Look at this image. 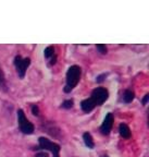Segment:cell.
<instances>
[{
    "instance_id": "1",
    "label": "cell",
    "mask_w": 149,
    "mask_h": 157,
    "mask_svg": "<svg viewBox=\"0 0 149 157\" xmlns=\"http://www.w3.org/2000/svg\"><path fill=\"white\" fill-rule=\"evenodd\" d=\"M109 98V92L105 87H96L93 90L91 97L81 101V108L84 113H88L93 111L96 107L101 106Z\"/></svg>"
},
{
    "instance_id": "2",
    "label": "cell",
    "mask_w": 149,
    "mask_h": 157,
    "mask_svg": "<svg viewBox=\"0 0 149 157\" xmlns=\"http://www.w3.org/2000/svg\"><path fill=\"white\" fill-rule=\"evenodd\" d=\"M81 76H82L81 67L76 66V64L70 67L68 69V72H66L65 85H64L63 88L64 93H71L78 84V82L81 80Z\"/></svg>"
},
{
    "instance_id": "3",
    "label": "cell",
    "mask_w": 149,
    "mask_h": 157,
    "mask_svg": "<svg viewBox=\"0 0 149 157\" xmlns=\"http://www.w3.org/2000/svg\"><path fill=\"white\" fill-rule=\"evenodd\" d=\"M38 151H47L50 152L52 154V157H60V151L61 147L58 143H54L52 141H50L49 139L44 136H40L38 139V148H36Z\"/></svg>"
},
{
    "instance_id": "4",
    "label": "cell",
    "mask_w": 149,
    "mask_h": 157,
    "mask_svg": "<svg viewBox=\"0 0 149 157\" xmlns=\"http://www.w3.org/2000/svg\"><path fill=\"white\" fill-rule=\"evenodd\" d=\"M17 124H19L20 131H21L23 134H27V135L33 134L35 130V127L26 118L23 109H19V110H17Z\"/></svg>"
},
{
    "instance_id": "5",
    "label": "cell",
    "mask_w": 149,
    "mask_h": 157,
    "mask_svg": "<svg viewBox=\"0 0 149 157\" xmlns=\"http://www.w3.org/2000/svg\"><path fill=\"white\" fill-rule=\"evenodd\" d=\"M31 64V59L29 58H22L21 56H15L14 58V66L17 69V75L20 78H24L25 73H26L27 68Z\"/></svg>"
},
{
    "instance_id": "6",
    "label": "cell",
    "mask_w": 149,
    "mask_h": 157,
    "mask_svg": "<svg viewBox=\"0 0 149 157\" xmlns=\"http://www.w3.org/2000/svg\"><path fill=\"white\" fill-rule=\"evenodd\" d=\"M113 122H114V117H113V115L111 113H108L100 125V132L102 133L103 135L110 134L111 130H112V127H113Z\"/></svg>"
},
{
    "instance_id": "7",
    "label": "cell",
    "mask_w": 149,
    "mask_h": 157,
    "mask_svg": "<svg viewBox=\"0 0 149 157\" xmlns=\"http://www.w3.org/2000/svg\"><path fill=\"white\" fill-rule=\"evenodd\" d=\"M43 129H44L47 133H49V134L52 135V136H54V137H59L60 136V133H61L60 129H59L54 122H51V121L44 123V124H43Z\"/></svg>"
},
{
    "instance_id": "8",
    "label": "cell",
    "mask_w": 149,
    "mask_h": 157,
    "mask_svg": "<svg viewBox=\"0 0 149 157\" xmlns=\"http://www.w3.org/2000/svg\"><path fill=\"white\" fill-rule=\"evenodd\" d=\"M44 56L46 59H49V66H54L57 61V56L54 52V46H48L45 48L44 50Z\"/></svg>"
},
{
    "instance_id": "9",
    "label": "cell",
    "mask_w": 149,
    "mask_h": 157,
    "mask_svg": "<svg viewBox=\"0 0 149 157\" xmlns=\"http://www.w3.org/2000/svg\"><path fill=\"white\" fill-rule=\"evenodd\" d=\"M83 140H84V144L86 147L93 150L95 147V142H94V139L91 136V134L89 132H84L83 133Z\"/></svg>"
},
{
    "instance_id": "10",
    "label": "cell",
    "mask_w": 149,
    "mask_h": 157,
    "mask_svg": "<svg viewBox=\"0 0 149 157\" xmlns=\"http://www.w3.org/2000/svg\"><path fill=\"white\" fill-rule=\"evenodd\" d=\"M119 133L123 139H130L131 137V130L129 125L125 124V123H121L119 125Z\"/></svg>"
},
{
    "instance_id": "11",
    "label": "cell",
    "mask_w": 149,
    "mask_h": 157,
    "mask_svg": "<svg viewBox=\"0 0 149 157\" xmlns=\"http://www.w3.org/2000/svg\"><path fill=\"white\" fill-rule=\"evenodd\" d=\"M134 97H135V93L132 91V90H126V91H124V93H123V96H122V99L124 103L126 104H130L132 103L133 101H134Z\"/></svg>"
},
{
    "instance_id": "12",
    "label": "cell",
    "mask_w": 149,
    "mask_h": 157,
    "mask_svg": "<svg viewBox=\"0 0 149 157\" xmlns=\"http://www.w3.org/2000/svg\"><path fill=\"white\" fill-rule=\"evenodd\" d=\"M0 90L3 92L8 91V85H7V81H6V76L3 73L2 69L0 67Z\"/></svg>"
},
{
    "instance_id": "13",
    "label": "cell",
    "mask_w": 149,
    "mask_h": 157,
    "mask_svg": "<svg viewBox=\"0 0 149 157\" xmlns=\"http://www.w3.org/2000/svg\"><path fill=\"white\" fill-rule=\"evenodd\" d=\"M73 99H66V101H64L61 104V108H63V109H71L73 107Z\"/></svg>"
},
{
    "instance_id": "14",
    "label": "cell",
    "mask_w": 149,
    "mask_h": 157,
    "mask_svg": "<svg viewBox=\"0 0 149 157\" xmlns=\"http://www.w3.org/2000/svg\"><path fill=\"white\" fill-rule=\"evenodd\" d=\"M96 48H97L98 52H100V54H102V55L107 54V52H108L107 46H106V45H102V44H97V45H96Z\"/></svg>"
},
{
    "instance_id": "15",
    "label": "cell",
    "mask_w": 149,
    "mask_h": 157,
    "mask_svg": "<svg viewBox=\"0 0 149 157\" xmlns=\"http://www.w3.org/2000/svg\"><path fill=\"white\" fill-rule=\"evenodd\" d=\"M32 113L34 116H39V108L37 105H32Z\"/></svg>"
},
{
    "instance_id": "16",
    "label": "cell",
    "mask_w": 149,
    "mask_h": 157,
    "mask_svg": "<svg viewBox=\"0 0 149 157\" xmlns=\"http://www.w3.org/2000/svg\"><path fill=\"white\" fill-rule=\"evenodd\" d=\"M106 76H107V74H106V73H103V74H101V75L97 76V78H96V82H97V83H101V82L105 80Z\"/></svg>"
},
{
    "instance_id": "17",
    "label": "cell",
    "mask_w": 149,
    "mask_h": 157,
    "mask_svg": "<svg viewBox=\"0 0 149 157\" xmlns=\"http://www.w3.org/2000/svg\"><path fill=\"white\" fill-rule=\"evenodd\" d=\"M36 157H49V156L47 153L44 152V151H39V152L36 154Z\"/></svg>"
},
{
    "instance_id": "18",
    "label": "cell",
    "mask_w": 149,
    "mask_h": 157,
    "mask_svg": "<svg viewBox=\"0 0 149 157\" xmlns=\"http://www.w3.org/2000/svg\"><path fill=\"white\" fill-rule=\"evenodd\" d=\"M148 99H149V94H146V95H145V97H144V99H143V105H146L147 104V101H148Z\"/></svg>"
},
{
    "instance_id": "19",
    "label": "cell",
    "mask_w": 149,
    "mask_h": 157,
    "mask_svg": "<svg viewBox=\"0 0 149 157\" xmlns=\"http://www.w3.org/2000/svg\"><path fill=\"white\" fill-rule=\"evenodd\" d=\"M102 157H108V156H102Z\"/></svg>"
}]
</instances>
